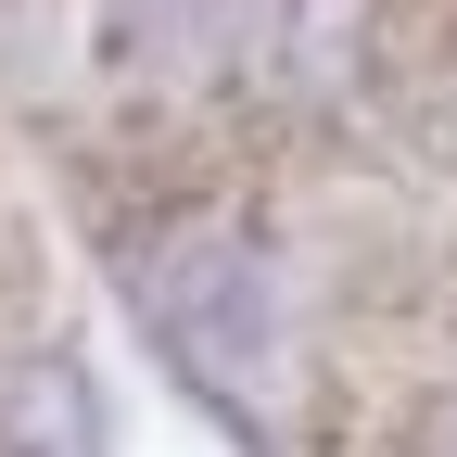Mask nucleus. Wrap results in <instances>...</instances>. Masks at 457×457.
Wrapping results in <instances>:
<instances>
[{"instance_id": "f257e3e1", "label": "nucleus", "mask_w": 457, "mask_h": 457, "mask_svg": "<svg viewBox=\"0 0 457 457\" xmlns=\"http://www.w3.org/2000/svg\"><path fill=\"white\" fill-rule=\"evenodd\" d=\"M153 318H165V343H191L204 369L242 381L254 343H267V279H254L242 242H179V254L153 267Z\"/></svg>"}]
</instances>
